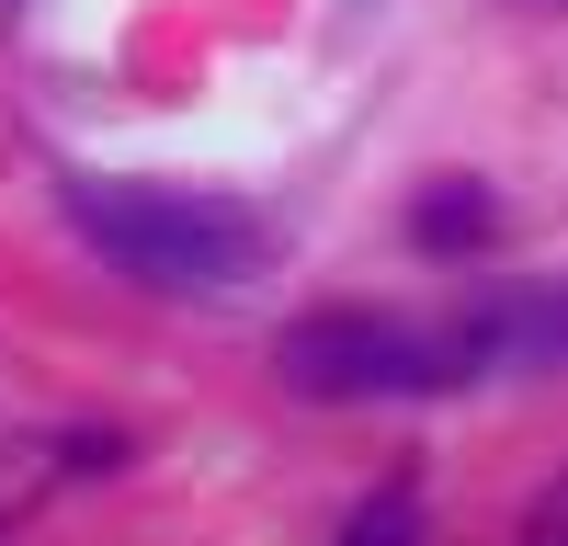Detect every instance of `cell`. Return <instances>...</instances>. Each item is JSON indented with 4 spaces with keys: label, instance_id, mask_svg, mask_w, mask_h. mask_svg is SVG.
<instances>
[{
    "label": "cell",
    "instance_id": "obj_1",
    "mask_svg": "<svg viewBox=\"0 0 568 546\" xmlns=\"http://www.w3.org/2000/svg\"><path fill=\"white\" fill-rule=\"evenodd\" d=\"M69 216L91 228L103 262H125L136 285H171V296L240 285V273L262 262V216L216 205V194H171V182H103V171H80Z\"/></svg>",
    "mask_w": 568,
    "mask_h": 546
},
{
    "label": "cell",
    "instance_id": "obj_2",
    "mask_svg": "<svg viewBox=\"0 0 568 546\" xmlns=\"http://www.w3.org/2000/svg\"><path fill=\"white\" fill-rule=\"evenodd\" d=\"M455 376H466V342H433L387 307H318L284 331V387L296 398H420Z\"/></svg>",
    "mask_w": 568,
    "mask_h": 546
},
{
    "label": "cell",
    "instance_id": "obj_3",
    "mask_svg": "<svg viewBox=\"0 0 568 546\" xmlns=\"http://www.w3.org/2000/svg\"><path fill=\"white\" fill-rule=\"evenodd\" d=\"M478 364H524V376H557L568 364V285H524V296H500V307H478L455 331Z\"/></svg>",
    "mask_w": 568,
    "mask_h": 546
},
{
    "label": "cell",
    "instance_id": "obj_4",
    "mask_svg": "<svg viewBox=\"0 0 568 546\" xmlns=\"http://www.w3.org/2000/svg\"><path fill=\"white\" fill-rule=\"evenodd\" d=\"M409 240L420 251H478L489 240V182H433V194L409 205Z\"/></svg>",
    "mask_w": 568,
    "mask_h": 546
},
{
    "label": "cell",
    "instance_id": "obj_5",
    "mask_svg": "<svg viewBox=\"0 0 568 546\" xmlns=\"http://www.w3.org/2000/svg\"><path fill=\"white\" fill-rule=\"evenodd\" d=\"M409 535H420V501H409V489H375L364 513L342 524V546H409Z\"/></svg>",
    "mask_w": 568,
    "mask_h": 546
},
{
    "label": "cell",
    "instance_id": "obj_6",
    "mask_svg": "<svg viewBox=\"0 0 568 546\" xmlns=\"http://www.w3.org/2000/svg\"><path fill=\"white\" fill-rule=\"evenodd\" d=\"M524 546H568V478H546V501L524 513Z\"/></svg>",
    "mask_w": 568,
    "mask_h": 546
}]
</instances>
